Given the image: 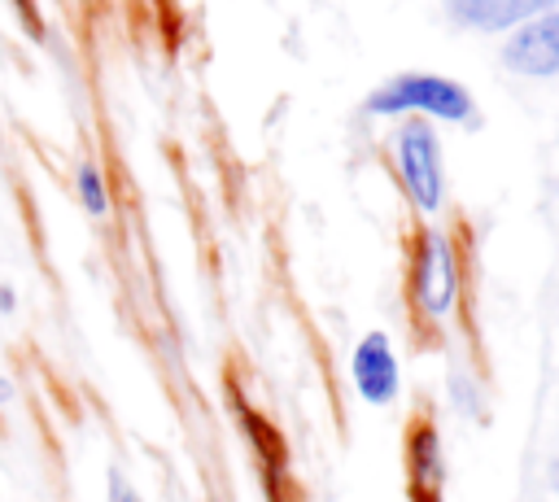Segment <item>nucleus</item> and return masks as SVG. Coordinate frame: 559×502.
<instances>
[{
    "instance_id": "nucleus-1",
    "label": "nucleus",
    "mask_w": 559,
    "mask_h": 502,
    "mask_svg": "<svg viewBox=\"0 0 559 502\" xmlns=\"http://www.w3.org/2000/svg\"><path fill=\"white\" fill-rule=\"evenodd\" d=\"M362 109L371 118H424L432 127H476V92L441 70H397L384 83H376L362 96Z\"/></svg>"
},
{
    "instance_id": "nucleus-2",
    "label": "nucleus",
    "mask_w": 559,
    "mask_h": 502,
    "mask_svg": "<svg viewBox=\"0 0 559 502\" xmlns=\"http://www.w3.org/2000/svg\"><path fill=\"white\" fill-rule=\"evenodd\" d=\"M389 157H393V175H397L406 201L415 205V214H424V218L441 214L445 196H450L441 131L424 118H397L389 131Z\"/></svg>"
},
{
    "instance_id": "nucleus-3",
    "label": "nucleus",
    "mask_w": 559,
    "mask_h": 502,
    "mask_svg": "<svg viewBox=\"0 0 559 502\" xmlns=\"http://www.w3.org/2000/svg\"><path fill=\"white\" fill-rule=\"evenodd\" d=\"M459 292H463V262H459V244L450 231L428 227L419 231L415 249H411V301L424 319L441 323L459 310Z\"/></svg>"
},
{
    "instance_id": "nucleus-4",
    "label": "nucleus",
    "mask_w": 559,
    "mask_h": 502,
    "mask_svg": "<svg viewBox=\"0 0 559 502\" xmlns=\"http://www.w3.org/2000/svg\"><path fill=\"white\" fill-rule=\"evenodd\" d=\"M498 61L515 79L533 83H555L559 79V13H537L498 44Z\"/></svg>"
},
{
    "instance_id": "nucleus-5",
    "label": "nucleus",
    "mask_w": 559,
    "mask_h": 502,
    "mask_svg": "<svg viewBox=\"0 0 559 502\" xmlns=\"http://www.w3.org/2000/svg\"><path fill=\"white\" fill-rule=\"evenodd\" d=\"M349 384L376 410H384V406H393L402 397V362H397L393 336L384 327H371V332H362L354 340V349H349Z\"/></svg>"
},
{
    "instance_id": "nucleus-6",
    "label": "nucleus",
    "mask_w": 559,
    "mask_h": 502,
    "mask_svg": "<svg viewBox=\"0 0 559 502\" xmlns=\"http://www.w3.org/2000/svg\"><path fill=\"white\" fill-rule=\"evenodd\" d=\"M441 13L450 26L467 31V35H511L515 26H524L528 17L546 13V0H441Z\"/></svg>"
},
{
    "instance_id": "nucleus-7",
    "label": "nucleus",
    "mask_w": 559,
    "mask_h": 502,
    "mask_svg": "<svg viewBox=\"0 0 559 502\" xmlns=\"http://www.w3.org/2000/svg\"><path fill=\"white\" fill-rule=\"evenodd\" d=\"M79 196H83L87 214H105L109 210V192H105V179H100V166L96 162H83L79 166Z\"/></svg>"
},
{
    "instance_id": "nucleus-8",
    "label": "nucleus",
    "mask_w": 559,
    "mask_h": 502,
    "mask_svg": "<svg viewBox=\"0 0 559 502\" xmlns=\"http://www.w3.org/2000/svg\"><path fill=\"white\" fill-rule=\"evenodd\" d=\"M109 502H144V498L131 489V480L122 471H109Z\"/></svg>"
},
{
    "instance_id": "nucleus-9",
    "label": "nucleus",
    "mask_w": 559,
    "mask_h": 502,
    "mask_svg": "<svg viewBox=\"0 0 559 502\" xmlns=\"http://www.w3.org/2000/svg\"><path fill=\"white\" fill-rule=\"evenodd\" d=\"M13 4L22 9V17H26V26H31L35 35H39V13H35V4H31V0H13Z\"/></svg>"
},
{
    "instance_id": "nucleus-10",
    "label": "nucleus",
    "mask_w": 559,
    "mask_h": 502,
    "mask_svg": "<svg viewBox=\"0 0 559 502\" xmlns=\"http://www.w3.org/2000/svg\"><path fill=\"white\" fill-rule=\"evenodd\" d=\"M546 480H550V493L559 498V454L550 458V471H546Z\"/></svg>"
},
{
    "instance_id": "nucleus-11",
    "label": "nucleus",
    "mask_w": 559,
    "mask_h": 502,
    "mask_svg": "<svg viewBox=\"0 0 559 502\" xmlns=\"http://www.w3.org/2000/svg\"><path fill=\"white\" fill-rule=\"evenodd\" d=\"M0 310H13V292L0 284Z\"/></svg>"
},
{
    "instance_id": "nucleus-12",
    "label": "nucleus",
    "mask_w": 559,
    "mask_h": 502,
    "mask_svg": "<svg viewBox=\"0 0 559 502\" xmlns=\"http://www.w3.org/2000/svg\"><path fill=\"white\" fill-rule=\"evenodd\" d=\"M9 397H13V389H9V380H0V406H4Z\"/></svg>"
},
{
    "instance_id": "nucleus-13",
    "label": "nucleus",
    "mask_w": 559,
    "mask_h": 502,
    "mask_svg": "<svg viewBox=\"0 0 559 502\" xmlns=\"http://www.w3.org/2000/svg\"><path fill=\"white\" fill-rule=\"evenodd\" d=\"M546 9H550V13H559V0H546Z\"/></svg>"
},
{
    "instance_id": "nucleus-14",
    "label": "nucleus",
    "mask_w": 559,
    "mask_h": 502,
    "mask_svg": "<svg viewBox=\"0 0 559 502\" xmlns=\"http://www.w3.org/2000/svg\"><path fill=\"white\" fill-rule=\"evenodd\" d=\"M555 192H559V179H555Z\"/></svg>"
}]
</instances>
